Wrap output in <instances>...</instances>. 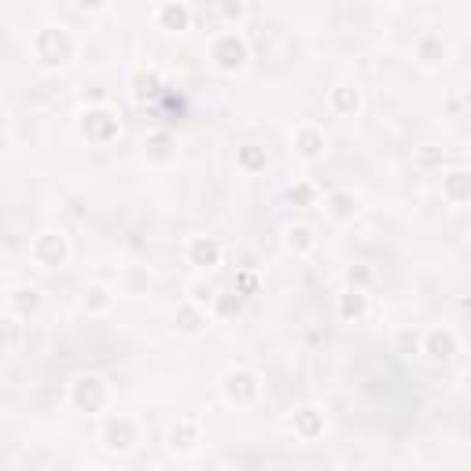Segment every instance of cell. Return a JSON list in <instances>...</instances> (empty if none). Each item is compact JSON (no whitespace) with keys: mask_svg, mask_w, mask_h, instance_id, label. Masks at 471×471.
<instances>
[{"mask_svg":"<svg viewBox=\"0 0 471 471\" xmlns=\"http://www.w3.org/2000/svg\"><path fill=\"white\" fill-rule=\"evenodd\" d=\"M218 67L221 70H240L243 67V59H247V48H243V41L236 37V34H224L221 41H218Z\"/></svg>","mask_w":471,"mask_h":471,"instance_id":"cell-1","label":"cell"},{"mask_svg":"<svg viewBox=\"0 0 471 471\" xmlns=\"http://www.w3.org/2000/svg\"><path fill=\"white\" fill-rule=\"evenodd\" d=\"M41 247H48V254H37V258L41 262H45L48 265V269H52V265H59L63 258H67V243H63V236H45V240H41Z\"/></svg>","mask_w":471,"mask_h":471,"instance_id":"cell-2","label":"cell"},{"mask_svg":"<svg viewBox=\"0 0 471 471\" xmlns=\"http://www.w3.org/2000/svg\"><path fill=\"white\" fill-rule=\"evenodd\" d=\"M298 151H302L306 158H317L320 151H324V136H320L317 129H298Z\"/></svg>","mask_w":471,"mask_h":471,"instance_id":"cell-3","label":"cell"},{"mask_svg":"<svg viewBox=\"0 0 471 471\" xmlns=\"http://www.w3.org/2000/svg\"><path fill=\"white\" fill-rule=\"evenodd\" d=\"M163 23H166L169 30H185V26H188V8H185V4H166V8H163Z\"/></svg>","mask_w":471,"mask_h":471,"instance_id":"cell-4","label":"cell"},{"mask_svg":"<svg viewBox=\"0 0 471 471\" xmlns=\"http://www.w3.org/2000/svg\"><path fill=\"white\" fill-rule=\"evenodd\" d=\"M191 251H196L199 254V258H207V265H213V262H218V243H213V240H207V243H202V240H196V243H191Z\"/></svg>","mask_w":471,"mask_h":471,"instance_id":"cell-5","label":"cell"},{"mask_svg":"<svg viewBox=\"0 0 471 471\" xmlns=\"http://www.w3.org/2000/svg\"><path fill=\"white\" fill-rule=\"evenodd\" d=\"M331 213H339V218L353 213V199L350 196H331Z\"/></svg>","mask_w":471,"mask_h":471,"instance_id":"cell-6","label":"cell"},{"mask_svg":"<svg viewBox=\"0 0 471 471\" xmlns=\"http://www.w3.org/2000/svg\"><path fill=\"white\" fill-rule=\"evenodd\" d=\"M291 243H298V247H313V229H306V224L291 229Z\"/></svg>","mask_w":471,"mask_h":471,"instance_id":"cell-7","label":"cell"},{"mask_svg":"<svg viewBox=\"0 0 471 471\" xmlns=\"http://www.w3.org/2000/svg\"><path fill=\"white\" fill-rule=\"evenodd\" d=\"M353 298H346V302H342V313H361V309H365V295H357V291H350Z\"/></svg>","mask_w":471,"mask_h":471,"instance_id":"cell-8","label":"cell"},{"mask_svg":"<svg viewBox=\"0 0 471 471\" xmlns=\"http://www.w3.org/2000/svg\"><path fill=\"white\" fill-rule=\"evenodd\" d=\"M191 291H196V302H210V298H213V291H210V287H202V284H196Z\"/></svg>","mask_w":471,"mask_h":471,"instance_id":"cell-9","label":"cell"},{"mask_svg":"<svg viewBox=\"0 0 471 471\" xmlns=\"http://www.w3.org/2000/svg\"><path fill=\"white\" fill-rule=\"evenodd\" d=\"M339 103L346 107V111H350V107H357V92H339Z\"/></svg>","mask_w":471,"mask_h":471,"instance_id":"cell-10","label":"cell"},{"mask_svg":"<svg viewBox=\"0 0 471 471\" xmlns=\"http://www.w3.org/2000/svg\"><path fill=\"white\" fill-rule=\"evenodd\" d=\"M78 4H81V8H89V12H100L107 0H78Z\"/></svg>","mask_w":471,"mask_h":471,"instance_id":"cell-11","label":"cell"}]
</instances>
